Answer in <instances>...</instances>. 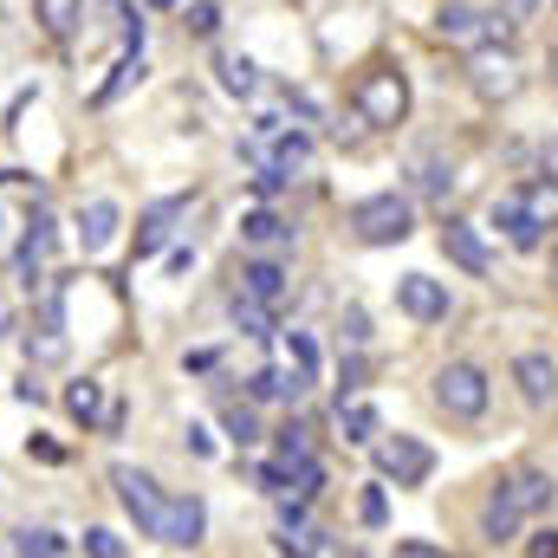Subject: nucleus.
<instances>
[{
	"label": "nucleus",
	"instance_id": "de8ad7c7",
	"mask_svg": "<svg viewBox=\"0 0 558 558\" xmlns=\"http://www.w3.org/2000/svg\"><path fill=\"white\" fill-rule=\"evenodd\" d=\"M546 59H553V85H558V39H553V52H546Z\"/></svg>",
	"mask_w": 558,
	"mask_h": 558
},
{
	"label": "nucleus",
	"instance_id": "b1692460",
	"mask_svg": "<svg viewBox=\"0 0 558 558\" xmlns=\"http://www.w3.org/2000/svg\"><path fill=\"white\" fill-rule=\"evenodd\" d=\"M520 520H526V513H520L507 494H494V500H487V513H481V533L500 546V539H513V533H520Z\"/></svg>",
	"mask_w": 558,
	"mask_h": 558
},
{
	"label": "nucleus",
	"instance_id": "4c0bfd02",
	"mask_svg": "<svg viewBox=\"0 0 558 558\" xmlns=\"http://www.w3.org/2000/svg\"><path fill=\"white\" fill-rule=\"evenodd\" d=\"M260 487H267V494H292V468H286V461H267V468H260Z\"/></svg>",
	"mask_w": 558,
	"mask_h": 558
},
{
	"label": "nucleus",
	"instance_id": "2f4dec72",
	"mask_svg": "<svg viewBox=\"0 0 558 558\" xmlns=\"http://www.w3.org/2000/svg\"><path fill=\"white\" fill-rule=\"evenodd\" d=\"M318 487H325V468H318V461H299V468H292V494H299V500H318Z\"/></svg>",
	"mask_w": 558,
	"mask_h": 558
},
{
	"label": "nucleus",
	"instance_id": "a878e982",
	"mask_svg": "<svg viewBox=\"0 0 558 558\" xmlns=\"http://www.w3.org/2000/svg\"><path fill=\"white\" fill-rule=\"evenodd\" d=\"M338 422H344V441H377V410L371 403H338Z\"/></svg>",
	"mask_w": 558,
	"mask_h": 558
},
{
	"label": "nucleus",
	"instance_id": "2eb2a0df",
	"mask_svg": "<svg viewBox=\"0 0 558 558\" xmlns=\"http://www.w3.org/2000/svg\"><path fill=\"white\" fill-rule=\"evenodd\" d=\"M241 299L279 305V299H286V267H279V260H247V267H241Z\"/></svg>",
	"mask_w": 558,
	"mask_h": 558
},
{
	"label": "nucleus",
	"instance_id": "f704fd0d",
	"mask_svg": "<svg viewBox=\"0 0 558 558\" xmlns=\"http://www.w3.org/2000/svg\"><path fill=\"white\" fill-rule=\"evenodd\" d=\"M357 520H364V526H384V520H390V500H384V487H364V500H357Z\"/></svg>",
	"mask_w": 558,
	"mask_h": 558
},
{
	"label": "nucleus",
	"instance_id": "58836bf2",
	"mask_svg": "<svg viewBox=\"0 0 558 558\" xmlns=\"http://www.w3.org/2000/svg\"><path fill=\"white\" fill-rule=\"evenodd\" d=\"M390 558H448V553H441V546H428V539H397Z\"/></svg>",
	"mask_w": 558,
	"mask_h": 558
},
{
	"label": "nucleus",
	"instance_id": "aec40b11",
	"mask_svg": "<svg viewBox=\"0 0 558 558\" xmlns=\"http://www.w3.org/2000/svg\"><path fill=\"white\" fill-rule=\"evenodd\" d=\"M305 384H312L305 371H254L247 377V397L254 403H279V397H305Z\"/></svg>",
	"mask_w": 558,
	"mask_h": 558
},
{
	"label": "nucleus",
	"instance_id": "7ed1b4c3",
	"mask_svg": "<svg viewBox=\"0 0 558 558\" xmlns=\"http://www.w3.org/2000/svg\"><path fill=\"white\" fill-rule=\"evenodd\" d=\"M435 33H441L448 46H468V52L507 46V39H513V26H507L500 13H481V7H468V0H448V7L435 13Z\"/></svg>",
	"mask_w": 558,
	"mask_h": 558
},
{
	"label": "nucleus",
	"instance_id": "4be33fe9",
	"mask_svg": "<svg viewBox=\"0 0 558 558\" xmlns=\"http://www.w3.org/2000/svg\"><path fill=\"white\" fill-rule=\"evenodd\" d=\"M221 92H234V98H254L260 92V65L254 59H241V52H221Z\"/></svg>",
	"mask_w": 558,
	"mask_h": 558
},
{
	"label": "nucleus",
	"instance_id": "c03bdc74",
	"mask_svg": "<svg viewBox=\"0 0 558 558\" xmlns=\"http://www.w3.org/2000/svg\"><path fill=\"white\" fill-rule=\"evenodd\" d=\"M344 338H351V344H364V338H371V331H364V312H357V305L344 312Z\"/></svg>",
	"mask_w": 558,
	"mask_h": 558
},
{
	"label": "nucleus",
	"instance_id": "20e7f679",
	"mask_svg": "<svg viewBox=\"0 0 558 558\" xmlns=\"http://www.w3.org/2000/svg\"><path fill=\"white\" fill-rule=\"evenodd\" d=\"M435 403L454 422L487 416V371H481V364H441V371H435Z\"/></svg>",
	"mask_w": 558,
	"mask_h": 558
},
{
	"label": "nucleus",
	"instance_id": "49530a36",
	"mask_svg": "<svg viewBox=\"0 0 558 558\" xmlns=\"http://www.w3.org/2000/svg\"><path fill=\"white\" fill-rule=\"evenodd\" d=\"M149 7H156V13H169V7H182V0H149Z\"/></svg>",
	"mask_w": 558,
	"mask_h": 558
},
{
	"label": "nucleus",
	"instance_id": "39448f33",
	"mask_svg": "<svg viewBox=\"0 0 558 558\" xmlns=\"http://www.w3.org/2000/svg\"><path fill=\"white\" fill-rule=\"evenodd\" d=\"M111 487H118V500H124V513L137 520L143 539H156V533H162V507H169V494H162L143 468H131V461L111 468Z\"/></svg>",
	"mask_w": 558,
	"mask_h": 558
},
{
	"label": "nucleus",
	"instance_id": "9d476101",
	"mask_svg": "<svg viewBox=\"0 0 558 558\" xmlns=\"http://www.w3.org/2000/svg\"><path fill=\"white\" fill-rule=\"evenodd\" d=\"M513 384H520V397H526L533 410L558 403V364L546 357V351H526V357H513Z\"/></svg>",
	"mask_w": 558,
	"mask_h": 558
},
{
	"label": "nucleus",
	"instance_id": "1a4fd4ad",
	"mask_svg": "<svg viewBox=\"0 0 558 558\" xmlns=\"http://www.w3.org/2000/svg\"><path fill=\"white\" fill-rule=\"evenodd\" d=\"M397 305L416 318V325H435V318H448V286L428 274H403L397 279Z\"/></svg>",
	"mask_w": 558,
	"mask_h": 558
},
{
	"label": "nucleus",
	"instance_id": "393cba45",
	"mask_svg": "<svg viewBox=\"0 0 558 558\" xmlns=\"http://www.w3.org/2000/svg\"><path fill=\"white\" fill-rule=\"evenodd\" d=\"M131 78H143V52H124V59H118V72L98 85V105H118V98L131 92Z\"/></svg>",
	"mask_w": 558,
	"mask_h": 558
},
{
	"label": "nucleus",
	"instance_id": "c756f323",
	"mask_svg": "<svg viewBox=\"0 0 558 558\" xmlns=\"http://www.w3.org/2000/svg\"><path fill=\"white\" fill-rule=\"evenodd\" d=\"M228 435H234V441H241V448H247V441H260V416H254V410H247V403H234V410H228Z\"/></svg>",
	"mask_w": 558,
	"mask_h": 558
},
{
	"label": "nucleus",
	"instance_id": "a211bd4d",
	"mask_svg": "<svg viewBox=\"0 0 558 558\" xmlns=\"http://www.w3.org/2000/svg\"><path fill=\"white\" fill-rule=\"evenodd\" d=\"M520 513H539V507H553V474H539V468H520L507 487H500Z\"/></svg>",
	"mask_w": 558,
	"mask_h": 558
},
{
	"label": "nucleus",
	"instance_id": "72a5a7b5",
	"mask_svg": "<svg viewBox=\"0 0 558 558\" xmlns=\"http://www.w3.org/2000/svg\"><path fill=\"white\" fill-rule=\"evenodd\" d=\"M234 318H241L247 331H267V325H274V305H254V299H241V292H234Z\"/></svg>",
	"mask_w": 558,
	"mask_h": 558
},
{
	"label": "nucleus",
	"instance_id": "c85d7f7f",
	"mask_svg": "<svg viewBox=\"0 0 558 558\" xmlns=\"http://www.w3.org/2000/svg\"><path fill=\"white\" fill-rule=\"evenodd\" d=\"M189 33H195V39H215V33H221V7H215V0H195V7H189Z\"/></svg>",
	"mask_w": 558,
	"mask_h": 558
},
{
	"label": "nucleus",
	"instance_id": "ea45409f",
	"mask_svg": "<svg viewBox=\"0 0 558 558\" xmlns=\"http://www.w3.org/2000/svg\"><path fill=\"white\" fill-rule=\"evenodd\" d=\"M539 7H546V0H500V20H507V26H520V20H533Z\"/></svg>",
	"mask_w": 558,
	"mask_h": 558
},
{
	"label": "nucleus",
	"instance_id": "4468645a",
	"mask_svg": "<svg viewBox=\"0 0 558 558\" xmlns=\"http://www.w3.org/2000/svg\"><path fill=\"white\" fill-rule=\"evenodd\" d=\"M189 215V195H169V202H156V208H143V221H137V260L143 254H156L162 241H169V228Z\"/></svg>",
	"mask_w": 558,
	"mask_h": 558
},
{
	"label": "nucleus",
	"instance_id": "09e8293b",
	"mask_svg": "<svg viewBox=\"0 0 558 558\" xmlns=\"http://www.w3.org/2000/svg\"><path fill=\"white\" fill-rule=\"evenodd\" d=\"M553 286H558V254H553Z\"/></svg>",
	"mask_w": 558,
	"mask_h": 558
},
{
	"label": "nucleus",
	"instance_id": "e433bc0d",
	"mask_svg": "<svg viewBox=\"0 0 558 558\" xmlns=\"http://www.w3.org/2000/svg\"><path fill=\"white\" fill-rule=\"evenodd\" d=\"M448 182H454V169H448V162H435V156H428V162H422V195H441V189H448Z\"/></svg>",
	"mask_w": 558,
	"mask_h": 558
},
{
	"label": "nucleus",
	"instance_id": "37998d69",
	"mask_svg": "<svg viewBox=\"0 0 558 558\" xmlns=\"http://www.w3.org/2000/svg\"><path fill=\"white\" fill-rule=\"evenodd\" d=\"M539 175H553V182H558V137L539 143Z\"/></svg>",
	"mask_w": 558,
	"mask_h": 558
},
{
	"label": "nucleus",
	"instance_id": "a19ab883",
	"mask_svg": "<svg viewBox=\"0 0 558 558\" xmlns=\"http://www.w3.org/2000/svg\"><path fill=\"white\" fill-rule=\"evenodd\" d=\"M526 558H558V526H539L533 546H526Z\"/></svg>",
	"mask_w": 558,
	"mask_h": 558
},
{
	"label": "nucleus",
	"instance_id": "cd10ccee",
	"mask_svg": "<svg viewBox=\"0 0 558 558\" xmlns=\"http://www.w3.org/2000/svg\"><path fill=\"white\" fill-rule=\"evenodd\" d=\"M279 461H286V468L312 461V428H305V422H286V428H279Z\"/></svg>",
	"mask_w": 558,
	"mask_h": 558
},
{
	"label": "nucleus",
	"instance_id": "f3484780",
	"mask_svg": "<svg viewBox=\"0 0 558 558\" xmlns=\"http://www.w3.org/2000/svg\"><path fill=\"white\" fill-rule=\"evenodd\" d=\"M513 195H520V208H526L533 228H558V182L553 175H533V182H520Z\"/></svg>",
	"mask_w": 558,
	"mask_h": 558
},
{
	"label": "nucleus",
	"instance_id": "a18cd8bd",
	"mask_svg": "<svg viewBox=\"0 0 558 558\" xmlns=\"http://www.w3.org/2000/svg\"><path fill=\"white\" fill-rule=\"evenodd\" d=\"M26 454H39V461H65V448H59V441H46V435H39V441H26Z\"/></svg>",
	"mask_w": 558,
	"mask_h": 558
},
{
	"label": "nucleus",
	"instance_id": "5701e85b",
	"mask_svg": "<svg viewBox=\"0 0 558 558\" xmlns=\"http://www.w3.org/2000/svg\"><path fill=\"white\" fill-rule=\"evenodd\" d=\"M241 234H247V247H286V241H292V228L279 221L274 208H254V215L241 221Z\"/></svg>",
	"mask_w": 558,
	"mask_h": 558
},
{
	"label": "nucleus",
	"instance_id": "473e14b6",
	"mask_svg": "<svg viewBox=\"0 0 558 558\" xmlns=\"http://www.w3.org/2000/svg\"><path fill=\"white\" fill-rule=\"evenodd\" d=\"M85 558H124V539H118L111 526H92V533H85Z\"/></svg>",
	"mask_w": 558,
	"mask_h": 558
},
{
	"label": "nucleus",
	"instance_id": "6e6552de",
	"mask_svg": "<svg viewBox=\"0 0 558 558\" xmlns=\"http://www.w3.org/2000/svg\"><path fill=\"white\" fill-rule=\"evenodd\" d=\"M202 533H208V507L195 500V494H175L169 507H162V546H175V553H195L202 546Z\"/></svg>",
	"mask_w": 558,
	"mask_h": 558
},
{
	"label": "nucleus",
	"instance_id": "7c9ffc66",
	"mask_svg": "<svg viewBox=\"0 0 558 558\" xmlns=\"http://www.w3.org/2000/svg\"><path fill=\"white\" fill-rule=\"evenodd\" d=\"M20 558H65L59 533H20Z\"/></svg>",
	"mask_w": 558,
	"mask_h": 558
},
{
	"label": "nucleus",
	"instance_id": "f03ea898",
	"mask_svg": "<svg viewBox=\"0 0 558 558\" xmlns=\"http://www.w3.org/2000/svg\"><path fill=\"white\" fill-rule=\"evenodd\" d=\"M410 228H416V208H410V195H397V189L364 195V202L351 208V234H357L364 247H397V241H410Z\"/></svg>",
	"mask_w": 558,
	"mask_h": 558
},
{
	"label": "nucleus",
	"instance_id": "ddd939ff",
	"mask_svg": "<svg viewBox=\"0 0 558 558\" xmlns=\"http://www.w3.org/2000/svg\"><path fill=\"white\" fill-rule=\"evenodd\" d=\"M46 254H52V215H46V208H33V215H26V241H20L13 274L33 286V279H39V267H46Z\"/></svg>",
	"mask_w": 558,
	"mask_h": 558
},
{
	"label": "nucleus",
	"instance_id": "412c9836",
	"mask_svg": "<svg viewBox=\"0 0 558 558\" xmlns=\"http://www.w3.org/2000/svg\"><path fill=\"white\" fill-rule=\"evenodd\" d=\"M65 416L85 422V428H105V384H98V377H78V384L65 390Z\"/></svg>",
	"mask_w": 558,
	"mask_h": 558
},
{
	"label": "nucleus",
	"instance_id": "0eeeda50",
	"mask_svg": "<svg viewBox=\"0 0 558 558\" xmlns=\"http://www.w3.org/2000/svg\"><path fill=\"white\" fill-rule=\"evenodd\" d=\"M468 85H474L487 105L513 98V92H520V65H513V52H507V46H481V52L468 59Z\"/></svg>",
	"mask_w": 558,
	"mask_h": 558
},
{
	"label": "nucleus",
	"instance_id": "8fccbe9b",
	"mask_svg": "<svg viewBox=\"0 0 558 558\" xmlns=\"http://www.w3.org/2000/svg\"><path fill=\"white\" fill-rule=\"evenodd\" d=\"M111 7H124V0H111Z\"/></svg>",
	"mask_w": 558,
	"mask_h": 558
},
{
	"label": "nucleus",
	"instance_id": "79ce46f5",
	"mask_svg": "<svg viewBox=\"0 0 558 558\" xmlns=\"http://www.w3.org/2000/svg\"><path fill=\"white\" fill-rule=\"evenodd\" d=\"M286 105H292V118H305V124H318V98H312V92H286Z\"/></svg>",
	"mask_w": 558,
	"mask_h": 558
},
{
	"label": "nucleus",
	"instance_id": "c9c22d12",
	"mask_svg": "<svg viewBox=\"0 0 558 558\" xmlns=\"http://www.w3.org/2000/svg\"><path fill=\"white\" fill-rule=\"evenodd\" d=\"M286 351H292V371H305V377H312V364H318L312 338H305V331H286Z\"/></svg>",
	"mask_w": 558,
	"mask_h": 558
},
{
	"label": "nucleus",
	"instance_id": "bb28decb",
	"mask_svg": "<svg viewBox=\"0 0 558 558\" xmlns=\"http://www.w3.org/2000/svg\"><path fill=\"white\" fill-rule=\"evenodd\" d=\"M325 553V533L312 526H279V558H318Z\"/></svg>",
	"mask_w": 558,
	"mask_h": 558
},
{
	"label": "nucleus",
	"instance_id": "6ab92c4d",
	"mask_svg": "<svg viewBox=\"0 0 558 558\" xmlns=\"http://www.w3.org/2000/svg\"><path fill=\"white\" fill-rule=\"evenodd\" d=\"M33 20L46 39H72L78 20H85V0H33Z\"/></svg>",
	"mask_w": 558,
	"mask_h": 558
},
{
	"label": "nucleus",
	"instance_id": "f8f14e48",
	"mask_svg": "<svg viewBox=\"0 0 558 558\" xmlns=\"http://www.w3.org/2000/svg\"><path fill=\"white\" fill-rule=\"evenodd\" d=\"M118 228H124V208H118V202L98 195V202L78 208V247H85V254H105V247L118 241Z\"/></svg>",
	"mask_w": 558,
	"mask_h": 558
},
{
	"label": "nucleus",
	"instance_id": "f257e3e1",
	"mask_svg": "<svg viewBox=\"0 0 558 558\" xmlns=\"http://www.w3.org/2000/svg\"><path fill=\"white\" fill-rule=\"evenodd\" d=\"M351 105H357V118H364L371 131H390V124H403V118H410V78H403V65H390V59L364 65V72H357V92H351Z\"/></svg>",
	"mask_w": 558,
	"mask_h": 558
},
{
	"label": "nucleus",
	"instance_id": "9b49d317",
	"mask_svg": "<svg viewBox=\"0 0 558 558\" xmlns=\"http://www.w3.org/2000/svg\"><path fill=\"white\" fill-rule=\"evenodd\" d=\"M441 254H448L461 274H474V279L494 274V254H487V241H481L468 221H441Z\"/></svg>",
	"mask_w": 558,
	"mask_h": 558
},
{
	"label": "nucleus",
	"instance_id": "dca6fc26",
	"mask_svg": "<svg viewBox=\"0 0 558 558\" xmlns=\"http://www.w3.org/2000/svg\"><path fill=\"white\" fill-rule=\"evenodd\" d=\"M494 228H507V241H513L520 254H533V247L546 241V228H533V221H526L520 195H500V202H494Z\"/></svg>",
	"mask_w": 558,
	"mask_h": 558
},
{
	"label": "nucleus",
	"instance_id": "423d86ee",
	"mask_svg": "<svg viewBox=\"0 0 558 558\" xmlns=\"http://www.w3.org/2000/svg\"><path fill=\"white\" fill-rule=\"evenodd\" d=\"M377 474L397 481V487H422L435 474V454L422 448L416 435H390V441H377Z\"/></svg>",
	"mask_w": 558,
	"mask_h": 558
}]
</instances>
